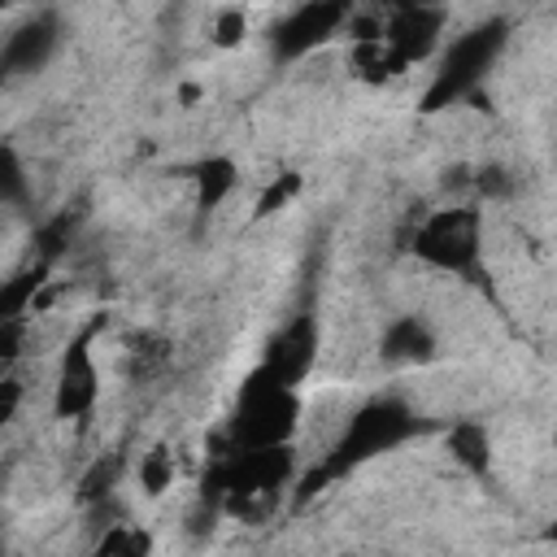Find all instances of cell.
Segmentation results:
<instances>
[{
  "mask_svg": "<svg viewBox=\"0 0 557 557\" xmlns=\"http://www.w3.org/2000/svg\"><path fill=\"white\" fill-rule=\"evenodd\" d=\"M300 413H305L300 387H283V383L265 379L252 366L239 383V396H235V409H231L226 426L209 444L213 448L209 457H226V453H239V448L292 444L296 431H300Z\"/></svg>",
  "mask_w": 557,
  "mask_h": 557,
  "instance_id": "1",
  "label": "cell"
},
{
  "mask_svg": "<svg viewBox=\"0 0 557 557\" xmlns=\"http://www.w3.org/2000/svg\"><path fill=\"white\" fill-rule=\"evenodd\" d=\"M409 252L422 265L453 274V278L479 287L483 296H492V278L483 270V209L474 200H453V205L431 209L413 226Z\"/></svg>",
  "mask_w": 557,
  "mask_h": 557,
  "instance_id": "2",
  "label": "cell"
},
{
  "mask_svg": "<svg viewBox=\"0 0 557 557\" xmlns=\"http://www.w3.org/2000/svg\"><path fill=\"white\" fill-rule=\"evenodd\" d=\"M418 431H422V418H418V409L409 400H400V396H370L366 405H357L344 418V426H339L331 453L322 457V466L339 483L352 470H361L366 461H374L383 453H396Z\"/></svg>",
  "mask_w": 557,
  "mask_h": 557,
  "instance_id": "3",
  "label": "cell"
},
{
  "mask_svg": "<svg viewBox=\"0 0 557 557\" xmlns=\"http://www.w3.org/2000/svg\"><path fill=\"white\" fill-rule=\"evenodd\" d=\"M505 44H509V17H483L479 26L461 30L444 48V57H440V65H435V74H431L418 109L422 113H440L448 104H461L474 87L487 83V74L500 61Z\"/></svg>",
  "mask_w": 557,
  "mask_h": 557,
  "instance_id": "4",
  "label": "cell"
},
{
  "mask_svg": "<svg viewBox=\"0 0 557 557\" xmlns=\"http://www.w3.org/2000/svg\"><path fill=\"white\" fill-rule=\"evenodd\" d=\"M104 313L91 318L87 326H78L70 335V344L61 348V361H57V383H52V413L57 418H87L100 400V366H96V331H100Z\"/></svg>",
  "mask_w": 557,
  "mask_h": 557,
  "instance_id": "5",
  "label": "cell"
},
{
  "mask_svg": "<svg viewBox=\"0 0 557 557\" xmlns=\"http://www.w3.org/2000/svg\"><path fill=\"white\" fill-rule=\"evenodd\" d=\"M352 9H357V0H300L287 17H278L270 26V52H274V61L287 65V61H300V57L318 52L322 44H331L344 30V22H348Z\"/></svg>",
  "mask_w": 557,
  "mask_h": 557,
  "instance_id": "6",
  "label": "cell"
},
{
  "mask_svg": "<svg viewBox=\"0 0 557 557\" xmlns=\"http://www.w3.org/2000/svg\"><path fill=\"white\" fill-rule=\"evenodd\" d=\"M318 318L313 313H296L287 318L270 339H265V352L257 361V370L283 387H300L318 361Z\"/></svg>",
  "mask_w": 557,
  "mask_h": 557,
  "instance_id": "7",
  "label": "cell"
},
{
  "mask_svg": "<svg viewBox=\"0 0 557 557\" xmlns=\"http://www.w3.org/2000/svg\"><path fill=\"white\" fill-rule=\"evenodd\" d=\"M444 26H448V9L440 0H418V4L396 9V13L383 17V44L405 65H418V61H426L440 48Z\"/></svg>",
  "mask_w": 557,
  "mask_h": 557,
  "instance_id": "8",
  "label": "cell"
},
{
  "mask_svg": "<svg viewBox=\"0 0 557 557\" xmlns=\"http://www.w3.org/2000/svg\"><path fill=\"white\" fill-rule=\"evenodd\" d=\"M61 48V17L52 9L26 17L22 26H13L0 44V78H26L39 74Z\"/></svg>",
  "mask_w": 557,
  "mask_h": 557,
  "instance_id": "9",
  "label": "cell"
},
{
  "mask_svg": "<svg viewBox=\"0 0 557 557\" xmlns=\"http://www.w3.org/2000/svg\"><path fill=\"white\" fill-rule=\"evenodd\" d=\"M440 352V339L431 331L426 318L418 313H400L383 326V339H379V361L392 366V370H405V366H426L435 361Z\"/></svg>",
  "mask_w": 557,
  "mask_h": 557,
  "instance_id": "10",
  "label": "cell"
},
{
  "mask_svg": "<svg viewBox=\"0 0 557 557\" xmlns=\"http://www.w3.org/2000/svg\"><path fill=\"white\" fill-rule=\"evenodd\" d=\"M187 178H191V191H196V209H200V213H213V209H222V205L231 200V191L239 187V165H235V157H226V152H209V157H200V161L187 170Z\"/></svg>",
  "mask_w": 557,
  "mask_h": 557,
  "instance_id": "11",
  "label": "cell"
},
{
  "mask_svg": "<svg viewBox=\"0 0 557 557\" xmlns=\"http://www.w3.org/2000/svg\"><path fill=\"white\" fill-rule=\"evenodd\" d=\"M444 444H448L453 461H457L466 474L487 479V470H492V435H487V426H483L479 418L453 422V426L444 431Z\"/></svg>",
  "mask_w": 557,
  "mask_h": 557,
  "instance_id": "12",
  "label": "cell"
},
{
  "mask_svg": "<svg viewBox=\"0 0 557 557\" xmlns=\"http://www.w3.org/2000/svg\"><path fill=\"white\" fill-rule=\"evenodd\" d=\"M117 479H122V457L117 453H104V457H96L83 474H78V487H74V500L83 505V509H91L96 500H104V496H113V487H117Z\"/></svg>",
  "mask_w": 557,
  "mask_h": 557,
  "instance_id": "13",
  "label": "cell"
},
{
  "mask_svg": "<svg viewBox=\"0 0 557 557\" xmlns=\"http://www.w3.org/2000/svg\"><path fill=\"white\" fill-rule=\"evenodd\" d=\"M91 548H96V557H144V553H152V535L139 522H109Z\"/></svg>",
  "mask_w": 557,
  "mask_h": 557,
  "instance_id": "14",
  "label": "cell"
},
{
  "mask_svg": "<svg viewBox=\"0 0 557 557\" xmlns=\"http://www.w3.org/2000/svg\"><path fill=\"white\" fill-rule=\"evenodd\" d=\"M300 191H305V174H300V170H278V174L257 191V200H252V222H265V218L283 213Z\"/></svg>",
  "mask_w": 557,
  "mask_h": 557,
  "instance_id": "15",
  "label": "cell"
},
{
  "mask_svg": "<svg viewBox=\"0 0 557 557\" xmlns=\"http://www.w3.org/2000/svg\"><path fill=\"white\" fill-rule=\"evenodd\" d=\"M135 483L144 496H165L174 487V457L165 444H152L148 453H139V466H135Z\"/></svg>",
  "mask_w": 557,
  "mask_h": 557,
  "instance_id": "16",
  "label": "cell"
},
{
  "mask_svg": "<svg viewBox=\"0 0 557 557\" xmlns=\"http://www.w3.org/2000/svg\"><path fill=\"white\" fill-rule=\"evenodd\" d=\"M30 196V174H26V161L13 144H0V209L9 205H26Z\"/></svg>",
  "mask_w": 557,
  "mask_h": 557,
  "instance_id": "17",
  "label": "cell"
},
{
  "mask_svg": "<svg viewBox=\"0 0 557 557\" xmlns=\"http://www.w3.org/2000/svg\"><path fill=\"white\" fill-rule=\"evenodd\" d=\"M244 39H248V13H244L239 4H222V9L213 13V22H209V44L222 48V52H231V48H239Z\"/></svg>",
  "mask_w": 557,
  "mask_h": 557,
  "instance_id": "18",
  "label": "cell"
},
{
  "mask_svg": "<svg viewBox=\"0 0 557 557\" xmlns=\"http://www.w3.org/2000/svg\"><path fill=\"white\" fill-rule=\"evenodd\" d=\"M70 239H74V222H70V213H57V218H48V222L35 231V261H48V265H57V257L70 248Z\"/></svg>",
  "mask_w": 557,
  "mask_h": 557,
  "instance_id": "19",
  "label": "cell"
},
{
  "mask_svg": "<svg viewBox=\"0 0 557 557\" xmlns=\"http://www.w3.org/2000/svg\"><path fill=\"white\" fill-rule=\"evenodd\" d=\"M513 174L505 170V165H479L474 174H470V191L479 196V200H509L513 196Z\"/></svg>",
  "mask_w": 557,
  "mask_h": 557,
  "instance_id": "20",
  "label": "cell"
},
{
  "mask_svg": "<svg viewBox=\"0 0 557 557\" xmlns=\"http://www.w3.org/2000/svg\"><path fill=\"white\" fill-rule=\"evenodd\" d=\"M26 326H30V313H17V318H0V366H13L26 348Z\"/></svg>",
  "mask_w": 557,
  "mask_h": 557,
  "instance_id": "21",
  "label": "cell"
},
{
  "mask_svg": "<svg viewBox=\"0 0 557 557\" xmlns=\"http://www.w3.org/2000/svg\"><path fill=\"white\" fill-rule=\"evenodd\" d=\"M22 400H26V383L17 374H0V426H9L17 418Z\"/></svg>",
  "mask_w": 557,
  "mask_h": 557,
  "instance_id": "22",
  "label": "cell"
},
{
  "mask_svg": "<svg viewBox=\"0 0 557 557\" xmlns=\"http://www.w3.org/2000/svg\"><path fill=\"white\" fill-rule=\"evenodd\" d=\"M174 96H178V104H183V109H196V104H200V96H205V87L187 78V83H178V87H174Z\"/></svg>",
  "mask_w": 557,
  "mask_h": 557,
  "instance_id": "23",
  "label": "cell"
},
{
  "mask_svg": "<svg viewBox=\"0 0 557 557\" xmlns=\"http://www.w3.org/2000/svg\"><path fill=\"white\" fill-rule=\"evenodd\" d=\"M409 4H418V0H379V13L387 17V13H396V9H409Z\"/></svg>",
  "mask_w": 557,
  "mask_h": 557,
  "instance_id": "24",
  "label": "cell"
},
{
  "mask_svg": "<svg viewBox=\"0 0 557 557\" xmlns=\"http://www.w3.org/2000/svg\"><path fill=\"white\" fill-rule=\"evenodd\" d=\"M9 4H13V0H0V13H4V9H9Z\"/></svg>",
  "mask_w": 557,
  "mask_h": 557,
  "instance_id": "25",
  "label": "cell"
},
{
  "mask_svg": "<svg viewBox=\"0 0 557 557\" xmlns=\"http://www.w3.org/2000/svg\"><path fill=\"white\" fill-rule=\"evenodd\" d=\"M0 374H4V366H0Z\"/></svg>",
  "mask_w": 557,
  "mask_h": 557,
  "instance_id": "26",
  "label": "cell"
},
{
  "mask_svg": "<svg viewBox=\"0 0 557 557\" xmlns=\"http://www.w3.org/2000/svg\"><path fill=\"white\" fill-rule=\"evenodd\" d=\"M0 522H4V518H0Z\"/></svg>",
  "mask_w": 557,
  "mask_h": 557,
  "instance_id": "27",
  "label": "cell"
}]
</instances>
